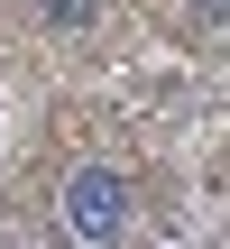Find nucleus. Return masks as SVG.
<instances>
[{
	"mask_svg": "<svg viewBox=\"0 0 230 249\" xmlns=\"http://www.w3.org/2000/svg\"><path fill=\"white\" fill-rule=\"evenodd\" d=\"M55 222H65V240H83V249L129 240V231H138V185H129V166L83 157V166L55 185Z\"/></svg>",
	"mask_w": 230,
	"mask_h": 249,
	"instance_id": "nucleus-1",
	"label": "nucleus"
},
{
	"mask_svg": "<svg viewBox=\"0 0 230 249\" xmlns=\"http://www.w3.org/2000/svg\"><path fill=\"white\" fill-rule=\"evenodd\" d=\"M28 18H37V28H55V37H83V28L101 18V0H28Z\"/></svg>",
	"mask_w": 230,
	"mask_h": 249,
	"instance_id": "nucleus-2",
	"label": "nucleus"
},
{
	"mask_svg": "<svg viewBox=\"0 0 230 249\" xmlns=\"http://www.w3.org/2000/svg\"><path fill=\"white\" fill-rule=\"evenodd\" d=\"M184 18L194 28H230V0H184Z\"/></svg>",
	"mask_w": 230,
	"mask_h": 249,
	"instance_id": "nucleus-3",
	"label": "nucleus"
}]
</instances>
